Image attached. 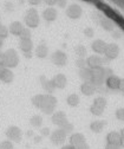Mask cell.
<instances>
[{
	"label": "cell",
	"mask_w": 124,
	"mask_h": 149,
	"mask_svg": "<svg viewBox=\"0 0 124 149\" xmlns=\"http://www.w3.org/2000/svg\"><path fill=\"white\" fill-rule=\"evenodd\" d=\"M18 64H19V56L15 50L8 49L5 52L0 53V66L1 68L12 69L15 68Z\"/></svg>",
	"instance_id": "6da1fadb"
},
{
	"label": "cell",
	"mask_w": 124,
	"mask_h": 149,
	"mask_svg": "<svg viewBox=\"0 0 124 149\" xmlns=\"http://www.w3.org/2000/svg\"><path fill=\"white\" fill-rule=\"evenodd\" d=\"M25 24L28 26V29H34L39 25V22H40V18H39V13L35 8H30L27 10V12L25 13Z\"/></svg>",
	"instance_id": "7a4b0ae2"
},
{
	"label": "cell",
	"mask_w": 124,
	"mask_h": 149,
	"mask_svg": "<svg viewBox=\"0 0 124 149\" xmlns=\"http://www.w3.org/2000/svg\"><path fill=\"white\" fill-rule=\"evenodd\" d=\"M57 105V98L51 94H46L44 97V103L42 105V111L46 115H52L55 113V108Z\"/></svg>",
	"instance_id": "3957f363"
},
{
	"label": "cell",
	"mask_w": 124,
	"mask_h": 149,
	"mask_svg": "<svg viewBox=\"0 0 124 149\" xmlns=\"http://www.w3.org/2000/svg\"><path fill=\"white\" fill-rule=\"evenodd\" d=\"M109 61L110 59H108L105 56H104V58H103V57H100L99 54H92V56H90V57H87L86 64H87V68L89 69L94 70V69H97L99 66H103V64H108Z\"/></svg>",
	"instance_id": "277c9868"
},
{
	"label": "cell",
	"mask_w": 124,
	"mask_h": 149,
	"mask_svg": "<svg viewBox=\"0 0 124 149\" xmlns=\"http://www.w3.org/2000/svg\"><path fill=\"white\" fill-rule=\"evenodd\" d=\"M105 73H104V66H99L97 69L92 70V78H91V83H94L96 85V88L103 86L105 84Z\"/></svg>",
	"instance_id": "5b68a950"
},
{
	"label": "cell",
	"mask_w": 124,
	"mask_h": 149,
	"mask_svg": "<svg viewBox=\"0 0 124 149\" xmlns=\"http://www.w3.org/2000/svg\"><path fill=\"white\" fill-rule=\"evenodd\" d=\"M6 136L12 142H20L21 140V129L17 125H11L6 130Z\"/></svg>",
	"instance_id": "8992f818"
},
{
	"label": "cell",
	"mask_w": 124,
	"mask_h": 149,
	"mask_svg": "<svg viewBox=\"0 0 124 149\" xmlns=\"http://www.w3.org/2000/svg\"><path fill=\"white\" fill-rule=\"evenodd\" d=\"M66 134L64 133V130L62 128H58L56 130H53L50 135V139H51V142L56 146H59V144H63L66 140Z\"/></svg>",
	"instance_id": "52a82bcc"
},
{
	"label": "cell",
	"mask_w": 124,
	"mask_h": 149,
	"mask_svg": "<svg viewBox=\"0 0 124 149\" xmlns=\"http://www.w3.org/2000/svg\"><path fill=\"white\" fill-rule=\"evenodd\" d=\"M104 56L108 59H110V61L116 59L119 56V46L117 44H115V43L108 44V45H106L105 51H104Z\"/></svg>",
	"instance_id": "ba28073f"
},
{
	"label": "cell",
	"mask_w": 124,
	"mask_h": 149,
	"mask_svg": "<svg viewBox=\"0 0 124 149\" xmlns=\"http://www.w3.org/2000/svg\"><path fill=\"white\" fill-rule=\"evenodd\" d=\"M51 61L52 63L57 65V66H64L67 62V56L65 54V52L63 51H55L53 52V54L51 56Z\"/></svg>",
	"instance_id": "9c48e42d"
},
{
	"label": "cell",
	"mask_w": 124,
	"mask_h": 149,
	"mask_svg": "<svg viewBox=\"0 0 124 149\" xmlns=\"http://www.w3.org/2000/svg\"><path fill=\"white\" fill-rule=\"evenodd\" d=\"M51 121L53 124L58 125L59 128H62L67 121V117H66V114L64 113V111H56V113L52 114V117H51Z\"/></svg>",
	"instance_id": "30bf717a"
},
{
	"label": "cell",
	"mask_w": 124,
	"mask_h": 149,
	"mask_svg": "<svg viewBox=\"0 0 124 149\" xmlns=\"http://www.w3.org/2000/svg\"><path fill=\"white\" fill-rule=\"evenodd\" d=\"M121 81H122L121 77L116 76V74H112V76H110V77H108L105 79V85L111 91H117V90H119Z\"/></svg>",
	"instance_id": "8fae6325"
},
{
	"label": "cell",
	"mask_w": 124,
	"mask_h": 149,
	"mask_svg": "<svg viewBox=\"0 0 124 149\" xmlns=\"http://www.w3.org/2000/svg\"><path fill=\"white\" fill-rule=\"evenodd\" d=\"M85 143H86L85 136L80 133H75V134H72L70 136V144L76 147V148H79Z\"/></svg>",
	"instance_id": "7c38bea8"
},
{
	"label": "cell",
	"mask_w": 124,
	"mask_h": 149,
	"mask_svg": "<svg viewBox=\"0 0 124 149\" xmlns=\"http://www.w3.org/2000/svg\"><path fill=\"white\" fill-rule=\"evenodd\" d=\"M82 13H83L82 7L78 5H71L66 10V14L69 18H71V19H78V18H80Z\"/></svg>",
	"instance_id": "4fadbf2b"
},
{
	"label": "cell",
	"mask_w": 124,
	"mask_h": 149,
	"mask_svg": "<svg viewBox=\"0 0 124 149\" xmlns=\"http://www.w3.org/2000/svg\"><path fill=\"white\" fill-rule=\"evenodd\" d=\"M80 91L83 92L85 96H91V95H94L95 92L97 91V88H96V85H95L94 83H91V82H84V83L80 85Z\"/></svg>",
	"instance_id": "5bb4252c"
},
{
	"label": "cell",
	"mask_w": 124,
	"mask_h": 149,
	"mask_svg": "<svg viewBox=\"0 0 124 149\" xmlns=\"http://www.w3.org/2000/svg\"><path fill=\"white\" fill-rule=\"evenodd\" d=\"M52 82L55 84L56 89H64L67 84V79H66V76L63 73H57L55 77L52 78Z\"/></svg>",
	"instance_id": "9a60e30c"
},
{
	"label": "cell",
	"mask_w": 124,
	"mask_h": 149,
	"mask_svg": "<svg viewBox=\"0 0 124 149\" xmlns=\"http://www.w3.org/2000/svg\"><path fill=\"white\" fill-rule=\"evenodd\" d=\"M14 79V74L12 72L11 69H7V68H3L1 72H0V81L3 83H12V81Z\"/></svg>",
	"instance_id": "2e32d148"
},
{
	"label": "cell",
	"mask_w": 124,
	"mask_h": 149,
	"mask_svg": "<svg viewBox=\"0 0 124 149\" xmlns=\"http://www.w3.org/2000/svg\"><path fill=\"white\" fill-rule=\"evenodd\" d=\"M57 17H58L57 10L53 8V7H47L43 12V18L46 22H55L57 19Z\"/></svg>",
	"instance_id": "e0dca14e"
},
{
	"label": "cell",
	"mask_w": 124,
	"mask_h": 149,
	"mask_svg": "<svg viewBox=\"0 0 124 149\" xmlns=\"http://www.w3.org/2000/svg\"><path fill=\"white\" fill-rule=\"evenodd\" d=\"M106 124H108V122H106L105 120H98V121H94L91 124H90V129L92 130L94 133L96 134H99L102 133L104 128L106 127Z\"/></svg>",
	"instance_id": "ac0fdd59"
},
{
	"label": "cell",
	"mask_w": 124,
	"mask_h": 149,
	"mask_svg": "<svg viewBox=\"0 0 124 149\" xmlns=\"http://www.w3.org/2000/svg\"><path fill=\"white\" fill-rule=\"evenodd\" d=\"M40 83H42L43 89L47 92V94H52V92L56 90V86H55V84H53L52 79H47L46 77L42 76L40 77Z\"/></svg>",
	"instance_id": "d6986e66"
},
{
	"label": "cell",
	"mask_w": 124,
	"mask_h": 149,
	"mask_svg": "<svg viewBox=\"0 0 124 149\" xmlns=\"http://www.w3.org/2000/svg\"><path fill=\"white\" fill-rule=\"evenodd\" d=\"M106 44L103 39H97V40H95L94 43H92V45H91V47H92V50L97 53V54H104V51H105V49H106Z\"/></svg>",
	"instance_id": "ffe728a7"
},
{
	"label": "cell",
	"mask_w": 124,
	"mask_h": 149,
	"mask_svg": "<svg viewBox=\"0 0 124 149\" xmlns=\"http://www.w3.org/2000/svg\"><path fill=\"white\" fill-rule=\"evenodd\" d=\"M99 24H100V26H102L103 30L108 31V32H112V31L115 30V24L112 23L111 19H109V18H106V17L100 18Z\"/></svg>",
	"instance_id": "44dd1931"
},
{
	"label": "cell",
	"mask_w": 124,
	"mask_h": 149,
	"mask_svg": "<svg viewBox=\"0 0 124 149\" xmlns=\"http://www.w3.org/2000/svg\"><path fill=\"white\" fill-rule=\"evenodd\" d=\"M24 29H25V26H24L20 22H13V23L10 25L8 31H10L13 36H18V37H19Z\"/></svg>",
	"instance_id": "7402d4cb"
},
{
	"label": "cell",
	"mask_w": 124,
	"mask_h": 149,
	"mask_svg": "<svg viewBox=\"0 0 124 149\" xmlns=\"http://www.w3.org/2000/svg\"><path fill=\"white\" fill-rule=\"evenodd\" d=\"M48 54V47L45 44H39L35 47V56L38 58H46Z\"/></svg>",
	"instance_id": "603a6c76"
},
{
	"label": "cell",
	"mask_w": 124,
	"mask_h": 149,
	"mask_svg": "<svg viewBox=\"0 0 124 149\" xmlns=\"http://www.w3.org/2000/svg\"><path fill=\"white\" fill-rule=\"evenodd\" d=\"M19 47L20 50L25 53V52H31L32 49H33V43L31 39H20V43H19Z\"/></svg>",
	"instance_id": "cb8c5ba5"
},
{
	"label": "cell",
	"mask_w": 124,
	"mask_h": 149,
	"mask_svg": "<svg viewBox=\"0 0 124 149\" xmlns=\"http://www.w3.org/2000/svg\"><path fill=\"white\" fill-rule=\"evenodd\" d=\"M79 78L83 79L84 82H91V78H92V70L89 69V68L82 69V70L79 71Z\"/></svg>",
	"instance_id": "d4e9b609"
},
{
	"label": "cell",
	"mask_w": 124,
	"mask_h": 149,
	"mask_svg": "<svg viewBox=\"0 0 124 149\" xmlns=\"http://www.w3.org/2000/svg\"><path fill=\"white\" fill-rule=\"evenodd\" d=\"M44 97H45V95H43V94H38V95H35V96H33L32 97V104L35 107V108H42V105H43V103H44Z\"/></svg>",
	"instance_id": "484cf974"
},
{
	"label": "cell",
	"mask_w": 124,
	"mask_h": 149,
	"mask_svg": "<svg viewBox=\"0 0 124 149\" xmlns=\"http://www.w3.org/2000/svg\"><path fill=\"white\" fill-rule=\"evenodd\" d=\"M79 96L77 95V94H71V95H69L67 96V100H66V102H67V104L70 105V107H77L78 104H79Z\"/></svg>",
	"instance_id": "4316f807"
},
{
	"label": "cell",
	"mask_w": 124,
	"mask_h": 149,
	"mask_svg": "<svg viewBox=\"0 0 124 149\" xmlns=\"http://www.w3.org/2000/svg\"><path fill=\"white\" fill-rule=\"evenodd\" d=\"M30 123H31V125L34 127V128H39V127H42V124H43V117H42L40 115H34V116L31 117Z\"/></svg>",
	"instance_id": "83f0119b"
},
{
	"label": "cell",
	"mask_w": 124,
	"mask_h": 149,
	"mask_svg": "<svg viewBox=\"0 0 124 149\" xmlns=\"http://www.w3.org/2000/svg\"><path fill=\"white\" fill-rule=\"evenodd\" d=\"M94 105H96V107H98V108H100V109H105L106 108V105H108V101H106V98L105 97H103V96H100V97H97L95 101H94V103H92Z\"/></svg>",
	"instance_id": "f1b7e54d"
},
{
	"label": "cell",
	"mask_w": 124,
	"mask_h": 149,
	"mask_svg": "<svg viewBox=\"0 0 124 149\" xmlns=\"http://www.w3.org/2000/svg\"><path fill=\"white\" fill-rule=\"evenodd\" d=\"M75 52L78 56V58H85L86 57V53H87L86 47L84 45H77L75 47Z\"/></svg>",
	"instance_id": "f546056e"
},
{
	"label": "cell",
	"mask_w": 124,
	"mask_h": 149,
	"mask_svg": "<svg viewBox=\"0 0 124 149\" xmlns=\"http://www.w3.org/2000/svg\"><path fill=\"white\" fill-rule=\"evenodd\" d=\"M8 29L3 25L1 23H0V40H4L5 38H7V36H8Z\"/></svg>",
	"instance_id": "4dcf8cb0"
},
{
	"label": "cell",
	"mask_w": 124,
	"mask_h": 149,
	"mask_svg": "<svg viewBox=\"0 0 124 149\" xmlns=\"http://www.w3.org/2000/svg\"><path fill=\"white\" fill-rule=\"evenodd\" d=\"M104 110H105V109H100V108H98V107H96V105H94V104H92L91 108H90L91 114L95 115V116H100V115H103Z\"/></svg>",
	"instance_id": "1f68e13d"
},
{
	"label": "cell",
	"mask_w": 124,
	"mask_h": 149,
	"mask_svg": "<svg viewBox=\"0 0 124 149\" xmlns=\"http://www.w3.org/2000/svg\"><path fill=\"white\" fill-rule=\"evenodd\" d=\"M0 149H14V146H13L12 141L5 140L3 142H0Z\"/></svg>",
	"instance_id": "d6a6232c"
},
{
	"label": "cell",
	"mask_w": 124,
	"mask_h": 149,
	"mask_svg": "<svg viewBox=\"0 0 124 149\" xmlns=\"http://www.w3.org/2000/svg\"><path fill=\"white\" fill-rule=\"evenodd\" d=\"M62 129L64 130V133H65L66 135H69V134H71V133L73 132V124L70 123V122H66V123L62 127Z\"/></svg>",
	"instance_id": "836d02e7"
},
{
	"label": "cell",
	"mask_w": 124,
	"mask_h": 149,
	"mask_svg": "<svg viewBox=\"0 0 124 149\" xmlns=\"http://www.w3.org/2000/svg\"><path fill=\"white\" fill-rule=\"evenodd\" d=\"M31 36H32L31 34V30L28 27H25L19 37H20V39H31Z\"/></svg>",
	"instance_id": "e575fe53"
},
{
	"label": "cell",
	"mask_w": 124,
	"mask_h": 149,
	"mask_svg": "<svg viewBox=\"0 0 124 149\" xmlns=\"http://www.w3.org/2000/svg\"><path fill=\"white\" fill-rule=\"evenodd\" d=\"M76 65H77V68L78 69H85V68H87V64H86V59L85 58H78L77 61H76Z\"/></svg>",
	"instance_id": "d590c367"
},
{
	"label": "cell",
	"mask_w": 124,
	"mask_h": 149,
	"mask_svg": "<svg viewBox=\"0 0 124 149\" xmlns=\"http://www.w3.org/2000/svg\"><path fill=\"white\" fill-rule=\"evenodd\" d=\"M51 135V130L48 128H43L40 130V136L42 137H46V136H50Z\"/></svg>",
	"instance_id": "8d00e7d4"
},
{
	"label": "cell",
	"mask_w": 124,
	"mask_h": 149,
	"mask_svg": "<svg viewBox=\"0 0 124 149\" xmlns=\"http://www.w3.org/2000/svg\"><path fill=\"white\" fill-rule=\"evenodd\" d=\"M84 34H85L86 37H92V36L95 34V31H94L92 27H86V29L84 30Z\"/></svg>",
	"instance_id": "74e56055"
},
{
	"label": "cell",
	"mask_w": 124,
	"mask_h": 149,
	"mask_svg": "<svg viewBox=\"0 0 124 149\" xmlns=\"http://www.w3.org/2000/svg\"><path fill=\"white\" fill-rule=\"evenodd\" d=\"M44 1L46 3V5H48V6H53V5H56V4H57L58 0H44Z\"/></svg>",
	"instance_id": "f35d334b"
},
{
	"label": "cell",
	"mask_w": 124,
	"mask_h": 149,
	"mask_svg": "<svg viewBox=\"0 0 124 149\" xmlns=\"http://www.w3.org/2000/svg\"><path fill=\"white\" fill-rule=\"evenodd\" d=\"M27 1H28L31 5H33V6H37V5H39V4L42 3V0H27Z\"/></svg>",
	"instance_id": "ab89813d"
},
{
	"label": "cell",
	"mask_w": 124,
	"mask_h": 149,
	"mask_svg": "<svg viewBox=\"0 0 124 149\" xmlns=\"http://www.w3.org/2000/svg\"><path fill=\"white\" fill-rule=\"evenodd\" d=\"M57 5H58L59 7H65V6H66V0H58Z\"/></svg>",
	"instance_id": "60d3db41"
},
{
	"label": "cell",
	"mask_w": 124,
	"mask_h": 149,
	"mask_svg": "<svg viewBox=\"0 0 124 149\" xmlns=\"http://www.w3.org/2000/svg\"><path fill=\"white\" fill-rule=\"evenodd\" d=\"M119 91L124 92V78H122V81H121V84H119Z\"/></svg>",
	"instance_id": "b9f144b4"
},
{
	"label": "cell",
	"mask_w": 124,
	"mask_h": 149,
	"mask_svg": "<svg viewBox=\"0 0 124 149\" xmlns=\"http://www.w3.org/2000/svg\"><path fill=\"white\" fill-rule=\"evenodd\" d=\"M62 149H77V148L73 147V146H71V144H67V146H64Z\"/></svg>",
	"instance_id": "7bdbcfd3"
},
{
	"label": "cell",
	"mask_w": 124,
	"mask_h": 149,
	"mask_svg": "<svg viewBox=\"0 0 124 149\" xmlns=\"http://www.w3.org/2000/svg\"><path fill=\"white\" fill-rule=\"evenodd\" d=\"M42 139H43L42 136H34V139H33V140H34V142H35V143H39V142L42 141Z\"/></svg>",
	"instance_id": "ee69618b"
},
{
	"label": "cell",
	"mask_w": 124,
	"mask_h": 149,
	"mask_svg": "<svg viewBox=\"0 0 124 149\" xmlns=\"http://www.w3.org/2000/svg\"><path fill=\"white\" fill-rule=\"evenodd\" d=\"M77 149H90V147H89L87 143H85V144H83L82 147H79V148H77Z\"/></svg>",
	"instance_id": "f6af8a7d"
},
{
	"label": "cell",
	"mask_w": 124,
	"mask_h": 149,
	"mask_svg": "<svg viewBox=\"0 0 124 149\" xmlns=\"http://www.w3.org/2000/svg\"><path fill=\"white\" fill-rule=\"evenodd\" d=\"M25 57L26 58H31L32 57V51L31 52H25Z\"/></svg>",
	"instance_id": "bcb514c9"
},
{
	"label": "cell",
	"mask_w": 124,
	"mask_h": 149,
	"mask_svg": "<svg viewBox=\"0 0 124 149\" xmlns=\"http://www.w3.org/2000/svg\"><path fill=\"white\" fill-rule=\"evenodd\" d=\"M1 46H3V40H0V50H1ZM1 53V52H0Z\"/></svg>",
	"instance_id": "7dc6e473"
},
{
	"label": "cell",
	"mask_w": 124,
	"mask_h": 149,
	"mask_svg": "<svg viewBox=\"0 0 124 149\" xmlns=\"http://www.w3.org/2000/svg\"><path fill=\"white\" fill-rule=\"evenodd\" d=\"M1 70H3V68H1V66H0V72H1Z\"/></svg>",
	"instance_id": "c3c4849f"
},
{
	"label": "cell",
	"mask_w": 124,
	"mask_h": 149,
	"mask_svg": "<svg viewBox=\"0 0 124 149\" xmlns=\"http://www.w3.org/2000/svg\"><path fill=\"white\" fill-rule=\"evenodd\" d=\"M44 149H47V148H44Z\"/></svg>",
	"instance_id": "681fc988"
}]
</instances>
